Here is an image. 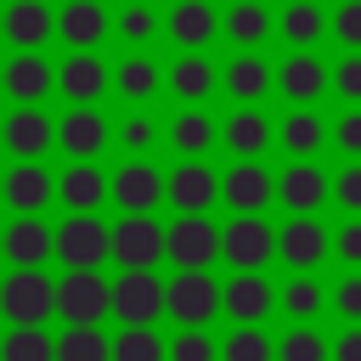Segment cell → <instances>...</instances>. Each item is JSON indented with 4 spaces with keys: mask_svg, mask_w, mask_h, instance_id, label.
<instances>
[{
    "mask_svg": "<svg viewBox=\"0 0 361 361\" xmlns=\"http://www.w3.org/2000/svg\"><path fill=\"white\" fill-rule=\"evenodd\" d=\"M56 316H68V327H102V316H113V282H102V271H68L56 282Z\"/></svg>",
    "mask_w": 361,
    "mask_h": 361,
    "instance_id": "6da1fadb",
    "label": "cell"
},
{
    "mask_svg": "<svg viewBox=\"0 0 361 361\" xmlns=\"http://www.w3.org/2000/svg\"><path fill=\"white\" fill-rule=\"evenodd\" d=\"M56 259L68 271H96L102 259H113V231L96 214H73L56 226Z\"/></svg>",
    "mask_w": 361,
    "mask_h": 361,
    "instance_id": "7a4b0ae2",
    "label": "cell"
},
{
    "mask_svg": "<svg viewBox=\"0 0 361 361\" xmlns=\"http://www.w3.org/2000/svg\"><path fill=\"white\" fill-rule=\"evenodd\" d=\"M0 310L17 322V327H39L51 310H56V282L45 271H11L0 282Z\"/></svg>",
    "mask_w": 361,
    "mask_h": 361,
    "instance_id": "3957f363",
    "label": "cell"
},
{
    "mask_svg": "<svg viewBox=\"0 0 361 361\" xmlns=\"http://www.w3.org/2000/svg\"><path fill=\"white\" fill-rule=\"evenodd\" d=\"M164 310L180 327H203L220 310V282L209 271H175V282H164Z\"/></svg>",
    "mask_w": 361,
    "mask_h": 361,
    "instance_id": "277c9868",
    "label": "cell"
},
{
    "mask_svg": "<svg viewBox=\"0 0 361 361\" xmlns=\"http://www.w3.org/2000/svg\"><path fill=\"white\" fill-rule=\"evenodd\" d=\"M220 254V226L203 214H180L175 226H164V259H175L180 271H203Z\"/></svg>",
    "mask_w": 361,
    "mask_h": 361,
    "instance_id": "5b68a950",
    "label": "cell"
},
{
    "mask_svg": "<svg viewBox=\"0 0 361 361\" xmlns=\"http://www.w3.org/2000/svg\"><path fill=\"white\" fill-rule=\"evenodd\" d=\"M113 316L124 327H152L164 316V282L152 271H118V282H113Z\"/></svg>",
    "mask_w": 361,
    "mask_h": 361,
    "instance_id": "8992f818",
    "label": "cell"
},
{
    "mask_svg": "<svg viewBox=\"0 0 361 361\" xmlns=\"http://www.w3.org/2000/svg\"><path fill=\"white\" fill-rule=\"evenodd\" d=\"M113 259L124 271H152L164 259V226L152 214H124L113 226Z\"/></svg>",
    "mask_w": 361,
    "mask_h": 361,
    "instance_id": "52a82bcc",
    "label": "cell"
},
{
    "mask_svg": "<svg viewBox=\"0 0 361 361\" xmlns=\"http://www.w3.org/2000/svg\"><path fill=\"white\" fill-rule=\"evenodd\" d=\"M220 254H226L237 271H259V265H271L276 237H271V226H265L259 214H237V220L220 231Z\"/></svg>",
    "mask_w": 361,
    "mask_h": 361,
    "instance_id": "ba28073f",
    "label": "cell"
},
{
    "mask_svg": "<svg viewBox=\"0 0 361 361\" xmlns=\"http://www.w3.org/2000/svg\"><path fill=\"white\" fill-rule=\"evenodd\" d=\"M0 254H6L17 271H39V265H45V254H56V231H51L45 220L23 214V220H11V226H6Z\"/></svg>",
    "mask_w": 361,
    "mask_h": 361,
    "instance_id": "9c48e42d",
    "label": "cell"
},
{
    "mask_svg": "<svg viewBox=\"0 0 361 361\" xmlns=\"http://www.w3.org/2000/svg\"><path fill=\"white\" fill-rule=\"evenodd\" d=\"M107 192L118 197V209L124 214H152V203L164 197V175L152 169V164H141V158H130L113 180H107Z\"/></svg>",
    "mask_w": 361,
    "mask_h": 361,
    "instance_id": "30bf717a",
    "label": "cell"
},
{
    "mask_svg": "<svg viewBox=\"0 0 361 361\" xmlns=\"http://www.w3.org/2000/svg\"><path fill=\"white\" fill-rule=\"evenodd\" d=\"M107 85H113V73L96 62V51H73V56L56 68V90H62L73 107H90V102H96Z\"/></svg>",
    "mask_w": 361,
    "mask_h": 361,
    "instance_id": "8fae6325",
    "label": "cell"
},
{
    "mask_svg": "<svg viewBox=\"0 0 361 361\" xmlns=\"http://www.w3.org/2000/svg\"><path fill=\"white\" fill-rule=\"evenodd\" d=\"M164 197H169L180 214H203V209L220 197V175L203 169V164H180V169L164 180Z\"/></svg>",
    "mask_w": 361,
    "mask_h": 361,
    "instance_id": "7c38bea8",
    "label": "cell"
},
{
    "mask_svg": "<svg viewBox=\"0 0 361 361\" xmlns=\"http://www.w3.org/2000/svg\"><path fill=\"white\" fill-rule=\"evenodd\" d=\"M276 254H282L293 271H310V265L327 259V231H322L310 214H293V220L276 231Z\"/></svg>",
    "mask_w": 361,
    "mask_h": 361,
    "instance_id": "4fadbf2b",
    "label": "cell"
},
{
    "mask_svg": "<svg viewBox=\"0 0 361 361\" xmlns=\"http://www.w3.org/2000/svg\"><path fill=\"white\" fill-rule=\"evenodd\" d=\"M0 141H6V147H11L23 164H34V158H39V152L56 141V130H51V118H45L39 107H17V113L0 124Z\"/></svg>",
    "mask_w": 361,
    "mask_h": 361,
    "instance_id": "5bb4252c",
    "label": "cell"
},
{
    "mask_svg": "<svg viewBox=\"0 0 361 361\" xmlns=\"http://www.w3.org/2000/svg\"><path fill=\"white\" fill-rule=\"evenodd\" d=\"M271 192H276L271 169H259L254 158H248V164H237V169H226V180H220V197H226L237 214H254L259 203H271Z\"/></svg>",
    "mask_w": 361,
    "mask_h": 361,
    "instance_id": "9a60e30c",
    "label": "cell"
},
{
    "mask_svg": "<svg viewBox=\"0 0 361 361\" xmlns=\"http://www.w3.org/2000/svg\"><path fill=\"white\" fill-rule=\"evenodd\" d=\"M220 305H226V316H237L243 327H254V322L271 310V282H265L259 271H237V276L220 288Z\"/></svg>",
    "mask_w": 361,
    "mask_h": 361,
    "instance_id": "2e32d148",
    "label": "cell"
},
{
    "mask_svg": "<svg viewBox=\"0 0 361 361\" xmlns=\"http://www.w3.org/2000/svg\"><path fill=\"white\" fill-rule=\"evenodd\" d=\"M0 85L28 107V102H39L51 85H56V73H51V62L39 56V51H17L11 62H6V73H0Z\"/></svg>",
    "mask_w": 361,
    "mask_h": 361,
    "instance_id": "e0dca14e",
    "label": "cell"
},
{
    "mask_svg": "<svg viewBox=\"0 0 361 361\" xmlns=\"http://www.w3.org/2000/svg\"><path fill=\"white\" fill-rule=\"evenodd\" d=\"M56 141L85 164V158H96V152L107 147V118H102L96 107H73V113L56 124Z\"/></svg>",
    "mask_w": 361,
    "mask_h": 361,
    "instance_id": "ac0fdd59",
    "label": "cell"
},
{
    "mask_svg": "<svg viewBox=\"0 0 361 361\" xmlns=\"http://www.w3.org/2000/svg\"><path fill=\"white\" fill-rule=\"evenodd\" d=\"M327 192H333V186H327V175H322L316 164H288V169L276 175V197H282L293 214H310Z\"/></svg>",
    "mask_w": 361,
    "mask_h": 361,
    "instance_id": "d6986e66",
    "label": "cell"
},
{
    "mask_svg": "<svg viewBox=\"0 0 361 361\" xmlns=\"http://www.w3.org/2000/svg\"><path fill=\"white\" fill-rule=\"evenodd\" d=\"M0 28H6V39H11V45L34 51V45H45V34L56 28V17L45 11V0H11V6H6V17H0Z\"/></svg>",
    "mask_w": 361,
    "mask_h": 361,
    "instance_id": "ffe728a7",
    "label": "cell"
},
{
    "mask_svg": "<svg viewBox=\"0 0 361 361\" xmlns=\"http://www.w3.org/2000/svg\"><path fill=\"white\" fill-rule=\"evenodd\" d=\"M56 34H62L73 51H90V45L107 34V11H102V0H68L62 17H56Z\"/></svg>",
    "mask_w": 361,
    "mask_h": 361,
    "instance_id": "44dd1931",
    "label": "cell"
},
{
    "mask_svg": "<svg viewBox=\"0 0 361 361\" xmlns=\"http://www.w3.org/2000/svg\"><path fill=\"white\" fill-rule=\"evenodd\" d=\"M56 192V180L39 169V164H17L6 180H0V197L17 209V214H34V209H45V197Z\"/></svg>",
    "mask_w": 361,
    "mask_h": 361,
    "instance_id": "7402d4cb",
    "label": "cell"
},
{
    "mask_svg": "<svg viewBox=\"0 0 361 361\" xmlns=\"http://www.w3.org/2000/svg\"><path fill=\"white\" fill-rule=\"evenodd\" d=\"M214 28H220V17H214L209 0H175V11H169V34H175V45L197 51V45L214 39Z\"/></svg>",
    "mask_w": 361,
    "mask_h": 361,
    "instance_id": "603a6c76",
    "label": "cell"
},
{
    "mask_svg": "<svg viewBox=\"0 0 361 361\" xmlns=\"http://www.w3.org/2000/svg\"><path fill=\"white\" fill-rule=\"evenodd\" d=\"M276 85H282V96L310 102V96H322V90H327V68H322L310 51H293V56L276 68Z\"/></svg>",
    "mask_w": 361,
    "mask_h": 361,
    "instance_id": "cb8c5ba5",
    "label": "cell"
},
{
    "mask_svg": "<svg viewBox=\"0 0 361 361\" xmlns=\"http://www.w3.org/2000/svg\"><path fill=\"white\" fill-rule=\"evenodd\" d=\"M56 192H62V203H68L73 214H96V203L107 197V175H102L96 164H73V169L56 180Z\"/></svg>",
    "mask_w": 361,
    "mask_h": 361,
    "instance_id": "d4e9b609",
    "label": "cell"
},
{
    "mask_svg": "<svg viewBox=\"0 0 361 361\" xmlns=\"http://www.w3.org/2000/svg\"><path fill=\"white\" fill-rule=\"evenodd\" d=\"M220 135H226V147L248 164L254 152H265V147H271V118H265V113H254V107H243V113H231V118H226V130H220Z\"/></svg>",
    "mask_w": 361,
    "mask_h": 361,
    "instance_id": "484cf974",
    "label": "cell"
},
{
    "mask_svg": "<svg viewBox=\"0 0 361 361\" xmlns=\"http://www.w3.org/2000/svg\"><path fill=\"white\" fill-rule=\"evenodd\" d=\"M113 90L130 96V102L158 96V62H152V56H124V62L113 68Z\"/></svg>",
    "mask_w": 361,
    "mask_h": 361,
    "instance_id": "4316f807",
    "label": "cell"
},
{
    "mask_svg": "<svg viewBox=\"0 0 361 361\" xmlns=\"http://www.w3.org/2000/svg\"><path fill=\"white\" fill-rule=\"evenodd\" d=\"M56 361H113V338L102 327H68L56 338Z\"/></svg>",
    "mask_w": 361,
    "mask_h": 361,
    "instance_id": "83f0119b",
    "label": "cell"
},
{
    "mask_svg": "<svg viewBox=\"0 0 361 361\" xmlns=\"http://www.w3.org/2000/svg\"><path fill=\"white\" fill-rule=\"evenodd\" d=\"M0 361H56V338H45V327H11L0 338Z\"/></svg>",
    "mask_w": 361,
    "mask_h": 361,
    "instance_id": "f1b7e54d",
    "label": "cell"
},
{
    "mask_svg": "<svg viewBox=\"0 0 361 361\" xmlns=\"http://www.w3.org/2000/svg\"><path fill=\"white\" fill-rule=\"evenodd\" d=\"M226 34H231L237 45H259V39L271 34V11H265L259 0H237V6L226 11Z\"/></svg>",
    "mask_w": 361,
    "mask_h": 361,
    "instance_id": "f546056e",
    "label": "cell"
},
{
    "mask_svg": "<svg viewBox=\"0 0 361 361\" xmlns=\"http://www.w3.org/2000/svg\"><path fill=\"white\" fill-rule=\"evenodd\" d=\"M169 85L186 96V102H203L209 90H214V68H209V56H197V51H186L175 68H169Z\"/></svg>",
    "mask_w": 361,
    "mask_h": 361,
    "instance_id": "4dcf8cb0",
    "label": "cell"
},
{
    "mask_svg": "<svg viewBox=\"0 0 361 361\" xmlns=\"http://www.w3.org/2000/svg\"><path fill=\"white\" fill-rule=\"evenodd\" d=\"M226 90H231V96H243V102L265 96V90H271V62H259L254 51H248V56H237V62L226 68Z\"/></svg>",
    "mask_w": 361,
    "mask_h": 361,
    "instance_id": "1f68e13d",
    "label": "cell"
},
{
    "mask_svg": "<svg viewBox=\"0 0 361 361\" xmlns=\"http://www.w3.org/2000/svg\"><path fill=\"white\" fill-rule=\"evenodd\" d=\"M113 361H169V344L158 338V327H124L113 338Z\"/></svg>",
    "mask_w": 361,
    "mask_h": 361,
    "instance_id": "d6a6232c",
    "label": "cell"
},
{
    "mask_svg": "<svg viewBox=\"0 0 361 361\" xmlns=\"http://www.w3.org/2000/svg\"><path fill=\"white\" fill-rule=\"evenodd\" d=\"M322 135H327V130H322V118H316V113H305V107L282 118V147H288V152H293L299 164H305V158H310V152L322 147Z\"/></svg>",
    "mask_w": 361,
    "mask_h": 361,
    "instance_id": "836d02e7",
    "label": "cell"
},
{
    "mask_svg": "<svg viewBox=\"0 0 361 361\" xmlns=\"http://www.w3.org/2000/svg\"><path fill=\"white\" fill-rule=\"evenodd\" d=\"M322 28H327V17H322V6H316V0H293V6L282 11V34H288L293 45H316V39H322Z\"/></svg>",
    "mask_w": 361,
    "mask_h": 361,
    "instance_id": "e575fe53",
    "label": "cell"
},
{
    "mask_svg": "<svg viewBox=\"0 0 361 361\" xmlns=\"http://www.w3.org/2000/svg\"><path fill=\"white\" fill-rule=\"evenodd\" d=\"M220 361H271V338L259 327H237L226 344H220Z\"/></svg>",
    "mask_w": 361,
    "mask_h": 361,
    "instance_id": "d590c367",
    "label": "cell"
},
{
    "mask_svg": "<svg viewBox=\"0 0 361 361\" xmlns=\"http://www.w3.org/2000/svg\"><path fill=\"white\" fill-rule=\"evenodd\" d=\"M169 135H175V147H180V152H203V147L214 141V118H209V113H180Z\"/></svg>",
    "mask_w": 361,
    "mask_h": 361,
    "instance_id": "8d00e7d4",
    "label": "cell"
},
{
    "mask_svg": "<svg viewBox=\"0 0 361 361\" xmlns=\"http://www.w3.org/2000/svg\"><path fill=\"white\" fill-rule=\"evenodd\" d=\"M276 361H327V344L316 327H293L282 344H276Z\"/></svg>",
    "mask_w": 361,
    "mask_h": 361,
    "instance_id": "74e56055",
    "label": "cell"
},
{
    "mask_svg": "<svg viewBox=\"0 0 361 361\" xmlns=\"http://www.w3.org/2000/svg\"><path fill=\"white\" fill-rule=\"evenodd\" d=\"M118 34H124L130 45H147V39L158 34V17H152V6H147V0H130V6L118 11Z\"/></svg>",
    "mask_w": 361,
    "mask_h": 361,
    "instance_id": "f35d334b",
    "label": "cell"
},
{
    "mask_svg": "<svg viewBox=\"0 0 361 361\" xmlns=\"http://www.w3.org/2000/svg\"><path fill=\"white\" fill-rule=\"evenodd\" d=\"M282 310L299 316V322L316 316V310H322V288H316V276H293V282L282 288Z\"/></svg>",
    "mask_w": 361,
    "mask_h": 361,
    "instance_id": "ab89813d",
    "label": "cell"
},
{
    "mask_svg": "<svg viewBox=\"0 0 361 361\" xmlns=\"http://www.w3.org/2000/svg\"><path fill=\"white\" fill-rule=\"evenodd\" d=\"M169 361H220V350H214V338L203 327H186V333H175Z\"/></svg>",
    "mask_w": 361,
    "mask_h": 361,
    "instance_id": "60d3db41",
    "label": "cell"
},
{
    "mask_svg": "<svg viewBox=\"0 0 361 361\" xmlns=\"http://www.w3.org/2000/svg\"><path fill=\"white\" fill-rule=\"evenodd\" d=\"M327 85H333L344 102H361V51H350V56H344V62L327 73Z\"/></svg>",
    "mask_w": 361,
    "mask_h": 361,
    "instance_id": "b9f144b4",
    "label": "cell"
},
{
    "mask_svg": "<svg viewBox=\"0 0 361 361\" xmlns=\"http://www.w3.org/2000/svg\"><path fill=\"white\" fill-rule=\"evenodd\" d=\"M333 197H338L350 214H361V164H350L344 175H333Z\"/></svg>",
    "mask_w": 361,
    "mask_h": 361,
    "instance_id": "7bdbcfd3",
    "label": "cell"
},
{
    "mask_svg": "<svg viewBox=\"0 0 361 361\" xmlns=\"http://www.w3.org/2000/svg\"><path fill=\"white\" fill-rule=\"evenodd\" d=\"M333 34H338V45H361V0H344V6H338Z\"/></svg>",
    "mask_w": 361,
    "mask_h": 361,
    "instance_id": "ee69618b",
    "label": "cell"
},
{
    "mask_svg": "<svg viewBox=\"0 0 361 361\" xmlns=\"http://www.w3.org/2000/svg\"><path fill=\"white\" fill-rule=\"evenodd\" d=\"M333 305H338V316H350V322H361V271H350V276L338 282V293H333Z\"/></svg>",
    "mask_w": 361,
    "mask_h": 361,
    "instance_id": "f6af8a7d",
    "label": "cell"
},
{
    "mask_svg": "<svg viewBox=\"0 0 361 361\" xmlns=\"http://www.w3.org/2000/svg\"><path fill=\"white\" fill-rule=\"evenodd\" d=\"M333 141L350 152V158H361V107H350L344 118H338V130H333Z\"/></svg>",
    "mask_w": 361,
    "mask_h": 361,
    "instance_id": "bcb514c9",
    "label": "cell"
},
{
    "mask_svg": "<svg viewBox=\"0 0 361 361\" xmlns=\"http://www.w3.org/2000/svg\"><path fill=\"white\" fill-rule=\"evenodd\" d=\"M333 248H338V259H344V265H361V220L338 226V243H333Z\"/></svg>",
    "mask_w": 361,
    "mask_h": 361,
    "instance_id": "7dc6e473",
    "label": "cell"
},
{
    "mask_svg": "<svg viewBox=\"0 0 361 361\" xmlns=\"http://www.w3.org/2000/svg\"><path fill=\"white\" fill-rule=\"evenodd\" d=\"M124 141H130V152H141V147H152V118H147V113H135V118L124 124Z\"/></svg>",
    "mask_w": 361,
    "mask_h": 361,
    "instance_id": "c3c4849f",
    "label": "cell"
},
{
    "mask_svg": "<svg viewBox=\"0 0 361 361\" xmlns=\"http://www.w3.org/2000/svg\"><path fill=\"white\" fill-rule=\"evenodd\" d=\"M333 361H361V327H350V333H338V344L327 350Z\"/></svg>",
    "mask_w": 361,
    "mask_h": 361,
    "instance_id": "681fc988",
    "label": "cell"
}]
</instances>
